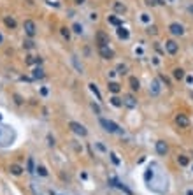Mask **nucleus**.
I'll return each mask as SVG.
<instances>
[{
	"label": "nucleus",
	"mask_w": 193,
	"mask_h": 195,
	"mask_svg": "<svg viewBox=\"0 0 193 195\" xmlns=\"http://www.w3.org/2000/svg\"><path fill=\"white\" fill-rule=\"evenodd\" d=\"M48 141H49V146H55V139L53 137H48Z\"/></svg>",
	"instance_id": "nucleus-34"
},
{
	"label": "nucleus",
	"mask_w": 193,
	"mask_h": 195,
	"mask_svg": "<svg viewBox=\"0 0 193 195\" xmlns=\"http://www.w3.org/2000/svg\"><path fill=\"white\" fill-rule=\"evenodd\" d=\"M88 86H90L91 93H93V95L96 97V100H102V95H100V92H98V88H96V84H95V83H90Z\"/></svg>",
	"instance_id": "nucleus-15"
},
{
	"label": "nucleus",
	"mask_w": 193,
	"mask_h": 195,
	"mask_svg": "<svg viewBox=\"0 0 193 195\" xmlns=\"http://www.w3.org/2000/svg\"><path fill=\"white\" fill-rule=\"evenodd\" d=\"M4 21H5V25H7L9 28H16V20H14L12 16H5Z\"/></svg>",
	"instance_id": "nucleus-17"
},
{
	"label": "nucleus",
	"mask_w": 193,
	"mask_h": 195,
	"mask_svg": "<svg viewBox=\"0 0 193 195\" xmlns=\"http://www.w3.org/2000/svg\"><path fill=\"white\" fill-rule=\"evenodd\" d=\"M111 158H113V162H114L116 165L119 163V158H118V155H116V153H111Z\"/></svg>",
	"instance_id": "nucleus-31"
},
{
	"label": "nucleus",
	"mask_w": 193,
	"mask_h": 195,
	"mask_svg": "<svg viewBox=\"0 0 193 195\" xmlns=\"http://www.w3.org/2000/svg\"><path fill=\"white\" fill-rule=\"evenodd\" d=\"M174 78L177 79V81L184 79V70L183 69H174Z\"/></svg>",
	"instance_id": "nucleus-20"
},
{
	"label": "nucleus",
	"mask_w": 193,
	"mask_h": 195,
	"mask_svg": "<svg viewBox=\"0 0 193 195\" xmlns=\"http://www.w3.org/2000/svg\"><path fill=\"white\" fill-rule=\"evenodd\" d=\"M156 32H158V30H156V26H148V34H149V35H151V34H156Z\"/></svg>",
	"instance_id": "nucleus-30"
},
{
	"label": "nucleus",
	"mask_w": 193,
	"mask_h": 195,
	"mask_svg": "<svg viewBox=\"0 0 193 195\" xmlns=\"http://www.w3.org/2000/svg\"><path fill=\"white\" fill-rule=\"evenodd\" d=\"M34 78H35V79H42V78H44V70H42L40 67H37V69L34 70Z\"/></svg>",
	"instance_id": "nucleus-25"
},
{
	"label": "nucleus",
	"mask_w": 193,
	"mask_h": 195,
	"mask_svg": "<svg viewBox=\"0 0 193 195\" xmlns=\"http://www.w3.org/2000/svg\"><path fill=\"white\" fill-rule=\"evenodd\" d=\"M118 74H126V65L119 63V65H118Z\"/></svg>",
	"instance_id": "nucleus-28"
},
{
	"label": "nucleus",
	"mask_w": 193,
	"mask_h": 195,
	"mask_svg": "<svg viewBox=\"0 0 193 195\" xmlns=\"http://www.w3.org/2000/svg\"><path fill=\"white\" fill-rule=\"evenodd\" d=\"M107 21H109L111 25H114V26H121V20H119V18H116V16H109Z\"/></svg>",
	"instance_id": "nucleus-23"
},
{
	"label": "nucleus",
	"mask_w": 193,
	"mask_h": 195,
	"mask_svg": "<svg viewBox=\"0 0 193 195\" xmlns=\"http://www.w3.org/2000/svg\"><path fill=\"white\" fill-rule=\"evenodd\" d=\"M96 44L98 46H109V35L105 32H96Z\"/></svg>",
	"instance_id": "nucleus-5"
},
{
	"label": "nucleus",
	"mask_w": 193,
	"mask_h": 195,
	"mask_svg": "<svg viewBox=\"0 0 193 195\" xmlns=\"http://www.w3.org/2000/svg\"><path fill=\"white\" fill-rule=\"evenodd\" d=\"M35 171H37V174L42 176V177H46V176H48V169H46L44 165H37V169H35Z\"/></svg>",
	"instance_id": "nucleus-24"
},
{
	"label": "nucleus",
	"mask_w": 193,
	"mask_h": 195,
	"mask_svg": "<svg viewBox=\"0 0 193 195\" xmlns=\"http://www.w3.org/2000/svg\"><path fill=\"white\" fill-rule=\"evenodd\" d=\"M154 2H156V4H160V5H162V4H165V0H154Z\"/></svg>",
	"instance_id": "nucleus-35"
},
{
	"label": "nucleus",
	"mask_w": 193,
	"mask_h": 195,
	"mask_svg": "<svg viewBox=\"0 0 193 195\" xmlns=\"http://www.w3.org/2000/svg\"><path fill=\"white\" fill-rule=\"evenodd\" d=\"M165 49H167V53H169V55H175V53H177V51H179V46H177V42H175V40H167V42H165Z\"/></svg>",
	"instance_id": "nucleus-6"
},
{
	"label": "nucleus",
	"mask_w": 193,
	"mask_h": 195,
	"mask_svg": "<svg viewBox=\"0 0 193 195\" xmlns=\"http://www.w3.org/2000/svg\"><path fill=\"white\" fill-rule=\"evenodd\" d=\"M23 28H25V34H26L28 37H35V34H37V26H35V23H34L32 20H25Z\"/></svg>",
	"instance_id": "nucleus-3"
},
{
	"label": "nucleus",
	"mask_w": 193,
	"mask_h": 195,
	"mask_svg": "<svg viewBox=\"0 0 193 195\" xmlns=\"http://www.w3.org/2000/svg\"><path fill=\"white\" fill-rule=\"evenodd\" d=\"M26 169H28V172L30 174H34L35 171H34V158H28V165H26Z\"/></svg>",
	"instance_id": "nucleus-27"
},
{
	"label": "nucleus",
	"mask_w": 193,
	"mask_h": 195,
	"mask_svg": "<svg viewBox=\"0 0 193 195\" xmlns=\"http://www.w3.org/2000/svg\"><path fill=\"white\" fill-rule=\"evenodd\" d=\"M91 107H93V111H95L96 114H100V107H98V106H96L95 102H93V104H91Z\"/></svg>",
	"instance_id": "nucleus-32"
},
{
	"label": "nucleus",
	"mask_w": 193,
	"mask_h": 195,
	"mask_svg": "<svg viewBox=\"0 0 193 195\" xmlns=\"http://www.w3.org/2000/svg\"><path fill=\"white\" fill-rule=\"evenodd\" d=\"M169 30H170L172 35H183V34H184V28H183L181 23H172V25L169 26Z\"/></svg>",
	"instance_id": "nucleus-8"
},
{
	"label": "nucleus",
	"mask_w": 193,
	"mask_h": 195,
	"mask_svg": "<svg viewBox=\"0 0 193 195\" xmlns=\"http://www.w3.org/2000/svg\"><path fill=\"white\" fill-rule=\"evenodd\" d=\"M107 88H109V92H113V93H119V92H121V86H119L118 83H114V81H111V83L107 84Z\"/></svg>",
	"instance_id": "nucleus-14"
},
{
	"label": "nucleus",
	"mask_w": 193,
	"mask_h": 195,
	"mask_svg": "<svg viewBox=\"0 0 193 195\" xmlns=\"http://www.w3.org/2000/svg\"><path fill=\"white\" fill-rule=\"evenodd\" d=\"M177 162H179V165L186 167V165L190 163V158H188V156H184V155H179V156H177Z\"/></svg>",
	"instance_id": "nucleus-19"
},
{
	"label": "nucleus",
	"mask_w": 193,
	"mask_h": 195,
	"mask_svg": "<svg viewBox=\"0 0 193 195\" xmlns=\"http://www.w3.org/2000/svg\"><path fill=\"white\" fill-rule=\"evenodd\" d=\"M69 128H70L74 134H77V136H81V137L88 136V130L84 128V125H81V123H77V121H70V123H69Z\"/></svg>",
	"instance_id": "nucleus-2"
},
{
	"label": "nucleus",
	"mask_w": 193,
	"mask_h": 195,
	"mask_svg": "<svg viewBox=\"0 0 193 195\" xmlns=\"http://www.w3.org/2000/svg\"><path fill=\"white\" fill-rule=\"evenodd\" d=\"M113 7H114L116 12H121V14H123V12H126V5H125V4H121V2H114V4H113Z\"/></svg>",
	"instance_id": "nucleus-13"
},
{
	"label": "nucleus",
	"mask_w": 193,
	"mask_h": 195,
	"mask_svg": "<svg viewBox=\"0 0 193 195\" xmlns=\"http://www.w3.org/2000/svg\"><path fill=\"white\" fill-rule=\"evenodd\" d=\"M72 30L76 32L77 35H81V34H83V25H79V23H74V26H72Z\"/></svg>",
	"instance_id": "nucleus-26"
},
{
	"label": "nucleus",
	"mask_w": 193,
	"mask_h": 195,
	"mask_svg": "<svg viewBox=\"0 0 193 195\" xmlns=\"http://www.w3.org/2000/svg\"><path fill=\"white\" fill-rule=\"evenodd\" d=\"M100 125H102L104 130L109 132V134H121V132H123V130L119 128V125H116L113 119H107V118H100Z\"/></svg>",
	"instance_id": "nucleus-1"
},
{
	"label": "nucleus",
	"mask_w": 193,
	"mask_h": 195,
	"mask_svg": "<svg viewBox=\"0 0 193 195\" xmlns=\"http://www.w3.org/2000/svg\"><path fill=\"white\" fill-rule=\"evenodd\" d=\"M23 46H25L26 49H32L35 44H34V40H25V42H23Z\"/></svg>",
	"instance_id": "nucleus-29"
},
{
	"label": "nucleus",
	"mask_w": 193,
	"mask_h": 195,
	"mask_svg": "<svg viewBox=\"0 0 193 195\" xmlns=\"http://www.w3.org/2000/svg\"><path fill=\"white\" fill-rule=\"evenodd\" d=\"M130 88H132L134 92H139L140 83H139V79H137V78H130Z\"/></svg>",
	"instance_id": "nucleus-16"
},
{
	"label": "nucleus",
	"mask_w": 193,
	"mask_h": 195,
	"mask_svg": "<svg viewBox=\"0 0 193 195\" xmlns=\"http://www.w3.org/2000/svg\"><path fill=\"white\" fill-rule=\"evenodd\" d=\"M140 20L144 21V23H148V21H149V16H148V14H142V16H140Z\"/></svg>",
	"instance_id": "nucleus-33"
},
{
	"label": "nucleus",
	"mask_w": 193,
	"mask_h": 195,
	"mask_svg": "<svg viewBox=\"0 0 193 195\" xmlns=\"http://www.w3.org/2000/svg\"><path fill=\"white\" fill-rule=\"evenodd\" d=\"M111 104H113V106H114V107H121V106H123V100H121V98L119 97H111Z\"/></svg>",
	"instance_id": "nucleus-22"
},
{
	"label": "nucleus",
	"mask_w": 193,
	"mask_h": 195,
	"mask_svg": "<svg viewBox=\"0 0 193 195\" xmlns=\"http://www.w3.org/2000/svg\"><path fill=\"white\" fill-rule=\"evenodd\" d=\"M9 171H11V174H14V176H19L21 172H23V167H19V165H16V163H12Z\"/></svg>",
	"instance_id": "nucleus-18"
},
{
	"label": "nucleus",
	"mask_w": 193,
	"mask_h": 195,
	"mask_svg": "<svg viewBox=\"0 0 193 195\" xmlns=\"http://www.w3.org/2000/svg\"><path fill=\"white\" fill-rule=\"evenodd\" d=\"M149 92H151V95H160V81L158 79H153L151 81V86H149Z\"/></svg>",
	"instance_id": "nucleus-11"
},
{
	"label": "nucleus",
	"mask_w": 193,
	"mask_h": 195,
	"mask_svg": "<svg viewBox=\"0 0 193 195\" xmlns=\"http://www.w3.org/2000/svg\"><path fill=\"white\" fill-rule=\"evenodd\" d=\"M123 104H125L128 109H134V107H137V100H135L134 95H126V97L123 98Z\"/></svg>",
	"instance_id": "nucleus-10"
},
{
	"label": "nucleus",
	"mask_w": 193,
	"mask_h": 195,
	"mask_svg": "<svg viewBox=\"0 0 193 195\" xmlns=\"http://www.w3.org/2000/svg\"><path fill=\"white\" fill-rule=\"evenodd\" d=\"M60 34H61V37H63V39H70V30H69V28H67V26H61V28H60Z\"/></svg>",
	"instance_id": "nucleus-21"
},
{
	"label": "nucleus",
	"mask_w": 193,
	"mask_h": 195,
	"mask_svg": "<svg viewBox=\"0 0 193 195\" xmlns=\"http://www.w3.org/2000/svg\"><path fill=\"white\" fill-rule=\"evenodd\" d=\"M51 195H56V194H53V192H51Z\"/></svg>",
	"instance_id": "nucleus-38"
},
{
	"label": "nucleus",
	"mask_w": 193,
	"mask_h": 195,
	"mask_svg": "<svg viewBox=\"0 0 193 195\" xmlns=\"http://www.w3.org/2000/svg\"><path fill=\"white\" fill-rule=\"evenodd\" d=\"M116 32H118V37H119V39H123V40H126L128 37H130V32H128L125 26H118V30H116Z\"/></svg>",
	"instance_id": "nucleus-12"
},
{
	"label": "nucleus",
	"mask_w": 193,
	"mask_h": 195,
	"mask_svg": "<svg viewBox=\"0 0 193 195\" xmlns=\"http://www.w3.org/2000/svg\"><path fill=\"white\" fill-rule=\"evenodd\" d=\"M175 123H177L181 128H188V127H190V119H188L186 114H177V116H175Z\"/></svg>",
	"instance_id": "nucleus-7"
},
{
	"label": "nucleus",
	"mask_w": 193,
	"mask_h": 195,
	"mask_svg": "<svg viewBox=\"0 0 193 195\" xmlns=\"http://www.w3.org/2000/svg\"><path fill=\"white\" fill-rule=\"evenodd\" d=\"M98 53H100V56L104 60H111L114 56V51H113L109 46H98Z\"/></svg>",
	"instance_id": "nucleus-4"
},
{
	"label": "nucleus",
	"mask_w": 193,
	"mask_h": 195,
	"mask_svg": "<svg viewBox=\"0 0 193 195\" xmlns=\"http://www.w3.org/2000/svg\"><path fill=\"white\" fill-rule=\"evenodd\" d=\"M2 40H4V37H2V34H0V44H2Z\"/></svg>",
	"instance_id": "nucleus-37"
},
{
	"label": "nucleus",
	"mask_w": 193,
	"mask_h": 195,
	"mask_svg": "<svg viewBox=\"0 0 193 195\" xmlns=\"http://www.w3.org/2000/svg\"><path fill=\"white\" fill-rule=\"evenodd\" d=\"M167 151H169L167 142H165V141H158V142H156V153H158V155H167Z\"/></svg>",
	"instance_id": "nucleus-9"
},
{
	"label": "nucleus",
	"mask_w": 193,
	"mask_h": 195,
	"mask_svg": "<svg viewBox=\"0 0 193 195\" xmlns=\"http://www.w3.org/2000/svg\"><path fill=\"white\" fill-rule=\"evenodd\" d=\"M76 4L77 5H81V4H84V0H76Z\"/></svg>",
	"instance_id": "nucleus-36"
}]
</instances>
